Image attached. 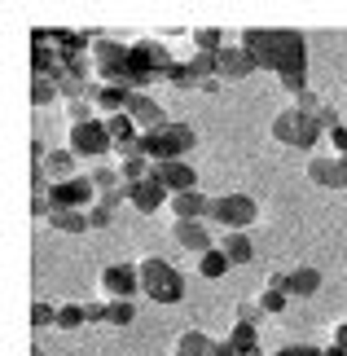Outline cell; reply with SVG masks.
<instances>
[{"label":"cell","mask_w":347,"mask_h":356,"mask_svg":"<svg viewBox=\"0 0 347 356\" xmlns=\"http://www.w3.org/2000/svg\"><path fill=\"white\" fill-rule=\"evenodd\" d=\"M193 145H198V132H193L189 123H168V128H159V132H141V141H136V149H141L150 163L185 159Z\"/></svg>","instance_id":"5"},{"label":"cell","mask_w":347,"mask_h":356,"mask_svg":"<svg viewBox=\"0 0 347 356\" xmlns=\"http://www.w3.org/2000/svg\"><path fill=\"white\" fill-rule=\"evenodd\" d=\"M163 79H168V84H193V75H189V62H172Z\"/></svg>","instance_id":"36"},{"label":"cell","mask_w":347,"mask_h":356,"mask_svg":"<svg viewBox=\"0 0 347 356\" xmlns=\"http://www.w3.org/2000/svg\"><path fill=\"white\" fill-rule=\"evenodd\" d=\"M154 176L172 189V194H189V189H198V172H193V163H189V159L154 163Z\"/></svg>","instance_id":"14"},{"label":"cell","mask_w":347,"mask_h":356,"mask_svg":"<svg viewBox=\"0 0 347 356\" xmlns=\"http://www.w3.org/2000/svg\"><path fill=\"white\" fill-rule=\"evenodd\" d=\"M211 343H216V339H207L202 330H180L172 356H211Z\"/></svg>","instance_id":"20"},{"label":"cell","mask_w":347,"mask_h":356,"mask_svg":"<svg viewBox=\"0 0 347 356\" xmlns=\"http://www.w3.org/2000/svg\"><path fill=\"white\" fill-rule=\"evenodd\" d=\"M49 207L53 211H88V207H97V198H102V194H97V185L88 181V176L84 172H79L75 176V181H62V185H49Z\"/></svg>","instance_id":"9"},{"label":"cell","mask_w":347,"mask_h":356,"mask_svg":"<svg viewBox=\"0 0 347 356\" xmlns=\"http://www.w3.org/2000/svg\"><path fill=\"white\" fill-rule=\"evenodd\" d=\"M110 220H115V211H110V207H102V202L88 207V229H110Z\"/></svg>","instance_id":"35"},{"label":"cell","mask_w":347,"mask_h":356,"mask_svg":"<svg viewBox=\"0 0 347 356\" xmlns=\"http://www.w3.org/2000/svg\"><path fill=\"white\" fill-rule=\"evenodd\" d=\"M220 251L229 255V264L238 268V264H251V255H255V246L246 234H225V242H220Z\"/></svg>","instance_id":"21"},{"label":"cell","mask_w":347,"mask_h":356,"mask_svg":"<svg viewBox=\"0 0 347 356\" xmlns=\"http://www.w3.org/2000/svg\"><path fill=\"white\" fill-rule=\"evenodd\" d=\"M273 356H277V352H273Z\"/></svg>","instance_id":"40"},{"label":"cell","mask_w":347,"mask_h":356,"mask_svg":"<svg viewBox=\"0 0 347 356\" xmlns=\"http://www.w3.org/2000/svg\"><path fill=\"white\" fill-rule=\"evenodd\" d=\"M136 268H141V295H150L154 304H180L185 299V277L168 264L163 255H145L136 259Z\"/></svg>","instance_id":"4"},{"label":"cell","mask_w":347,"mask_h":356,"mask_svg":"<svg viewBox=\"0 0 347 356\" xmlns=\"http://www.w3.org/2000/svg\"><path fill=\"white\" fill-rule=\"evenodd\" d=\"M106 312H110L106 299H88V304H84V321L88 325H106Z\"/></svg>","instance_id":"34"},{"label":"cell","mask_w":347,"mask_h":356,"mask_svg":"<svg viewBox=\"0 0 347 356\" xmlns=\"http://www.w3.org/2000/svg\"><path fill=\"white\" fill-rule=\"evenodd\" d=\"M316 291H321V273H316L312 264H295V268L286 273V295L290 299H308Z\"/></svg>","instance_id":"17"},{"label":"cell","mask_w":347,"mask_h":356,"mask_svg":"<svg viewBox=\"0 0 347 356\" xmlns=\"http://www.w3.org/2000/svg\"><path fill=\"white\" fill-rule=\"evenodd\" d=\"M58 84H53V79H35V84H31V106H45V102H53V97H58Z\"/></svg>","instance_id":"33"},{"label":"cell","mask_w":347,"mask_h":356,"mask_svg":"<svg viewBox=\"0 0 347 356\" xmlns=\"http://www.w3.org/2000/svg\"><path fill=\"white\" fill-rule=\"evenodd\" d=\"M207 220L225 234H246L259 220V202L251 194H216L211 207H207Z\"/></svg>","instance_id":"6"},{"label":"cell","mask_w":347,"mask_h":356,"mask_svg":"<svg viewBox=\"0 0 347 356\" xmlns=\"http://www.w3.org/2000/svg\"><path fill=\"white\" fill-rule=\"evenodd\" d=\"M176 58L168 53V44L163 40H150V35H141V40H128V84L141 92L150 79H163L168 75V66H172Z\"/></svg>","instance_id":"2"},{"label":"cell","mask_w":347,"mask_h":356,"mask_svg":"<svg viewBox=\"0 0 347 356\" xmlns=\"http://www.w3.org/2000/svg\"><path fill=\"white\" fill-rule=\"evenodd\" d=\"M106 304H110L106 325H132V317H136V304H132V299H106Z\"/></svg>","instance_id":"29"},{"label":"cell","mask_w":347,"mask_h":356,"mask_svg":"<svg viewBox=\"0 0 347 356\" xmlns=\"http://www.w3.org/2000/svg\"><path fill=\"white\" fill-rule=\"evenodd\" d=\"M216 62H220V79H233V84H238V79H251L255 71H259V62H255V53L242 44H225L216 53Z\"/></svg>","instance_id":"11"},{"label":"cell","mask_w":347,"mask_h":356,"mask_svg":"<svg viewBox=\"0 0 347 356\" xmlns=\"http://www.w3.org/2000/svg\"><path fill=\"white\" fill-rule=\"evenodd\" d=\"M233 264H229V255L220 251V246H211L207 255H198V277H207V282H216V277H225Z\"/></svg>","instance_id":"24"},{"label":"cell","mask_w":347,"mask_h":356,"mask_svg":"<svg viewBox=\"0 0 347 356\" xmlns=\"http://www.w3.org/2000/svg\"><path fill=\"white\" fill-rule=\"evenodd\" d=\"M154 172V163H150L141 149L136 154H128V159H119V176H123V185H136V181H145V176Z\"/></svg>","instance_id":"23"},{"label":"cell","mask_w":347,"mask_h":356,"mask_svg":"<svg viewBox=\"0 0 347 356\" xmlns=\"http://www.w3.org/2000/svg\"><path fill=\"white\" fill-rule=\"evenodd\" d=\"M330 343H334V348H343V352H347V321H339L334 330H330Z\"/></svg>","instance_id":"38"},{"label":"cell","mask_w":347,"mask_h":356,"mask_svg":"<svg viewBox=\"0 0 347 356\" xmlns=\"http://www.w3.org/2000/svg\"><path fill=\"white\" fill-rule=\"evenodd\" d=\"M66 149H71L75 159H106L110 149H115V141H110V132H106V119L92 115L84 123H71V128H66Z\"/></svg>","instance_id":"8"},{"label":"cell","mask_w":347,"mask_h":356,"mask_svg":"<svg viewBox=\"0 0 347 356\" xmlns=\"http://www.w3.org/2000/svg\"><path fill=\"white\" fill-rule=\"evenodd\" d=\"M75 325H88L84 304H58V330H75Z\"/></svg>","instance_id":"31"},{"label":"cell","mask_w":347,"mask_h":356,"mask_svg":"<svg viewBox=\"0 0 347 356\" xmlns=\"http://www.w3.org/2000/svg\"><path fill=\"white\" fill-rule=\"evenodd\" d=\"M49 225L62 229V234H84V229H88V211H53Z\"/></svg>","instance_id":"27"},{"label":"cell","mask_w":347,"mask_h":356,"mask_svg":"<svg viewBox=\"0 0 347 356\" xmlns=\"http://www.w3.org/2000/svg\"><path fill=\"white\" fill-rule=\"evenodd\" d=\"M242 44L255 53L259 71H273L295 97L308 92V40L290 26H251L242 31Z\"/></svg>","instance_id":"1"},{"label":"cell","mask_w":347,"mask_h":356,"mask_svg":"<svg viewBox=\"0 0 347 356\" xmlns=\"http://www.w3.org/2000/svg\"><path fill=\"white\" fill-rule=\"evenodd\" d=\"M321 119L312 111H303V106H286V111L273 115V141H282L290 149H316L321 141Z\"/></svg>","instance_id":"3"},{"label":"cell","mask_w":347,"mask_h":356,"mask_svg":"<svg viewBox=\"0 0 347 356\" xmlns=\"http://www.w3.org/2000/svg\"><path fill=\"white\" fill-rule=\"evenodd\" d=\"M308 176H312V185L347 189V159H339V154H316V159H308Z\"/></svg>","instance_id":"13"},{"label":"cell","mask_w":347,"mask_h":356,"mask_svg":"<svg viewBox=\"0 0 347 356\" xmlns=\"http://www.w3.org/2000/svg\"><path fill=\"white\" fill-rule=\"evenodd\" d=\"M88 62H92L97 84H128V44H123V40L97 35Z\"/></svg>","instance_id":"7"},{"label":"cell","mask_w":347,"mask_h":356,"mask_svg":"<svg viewBox=\"0 0 347 356\" xmlns=\"http://www.w3.org/2000/svg\"><path fill=\"white\" fill-rule=\"evenodd\" d=\"M172 216L176 220H207V207H211V198L198 194V189H189V194H172Z\"/></svg>","instance_id":"18"},{"label":"cell","mask_w":347,"mask_h":356,"mask_svg":"<svg viewBox=\"0 0 347 356\" xmlns=\"http://www.w3.org/2000/svg\"><path fill=\"white\" fill-rule=\"evenodd\" d=\"M255 304L264 308V317H277V312H286L290 295H286V291H273V286H264V291L255 295Z\"/></svg>","instance_id":"28"},{"label":"cell","mask_w":347,"mask_h":356,"mask_svg":"<svg viewBox=\"0 0 347 356\" xmlns=\"http://www.w3.org/2000/svg\"><path fill=\"white\" fill-rule=\"evenodd\" d=\"M45 325H58V308L49 299H35L31 304V330H45Z\"/></svg>","instance_id":"30"},{"label":"cell","mask_w":347,"mask_h":356,"mask_svg":"<svg viewBox=\"0 0 347 356\" xmlns=\"http://www.w3.org/2000/svg\"><path fill=\"white\" fill-rule=\"evenodd\" d=\"M211 356H238V348H233L229 339H216V343H211Z\"/></svg>","instance_id":"39"},{"label":"cell","mask_w":347,"mask_h":356,"mask_svg":"<svg viewBox=\"0 0 347 356\" xmlns=\"http://www.w3.org/2000/svg\"><path fill=\"white\" fill-rule=\"evenodd\" d=\"M128 115H132V123H136L141 132H159V128H168V123H172L168 111H163V106L150 97V92H136L132 106H128Z\"/></svg>","instance_id":"16"},{"label":"cell","mask_w":347,"mask_h":356,"mask_svg":"<svg viewBox=\"0 0 347 356\" xmlns=\"http://www.w3.org/2000/svg\"><path fill=\"white\" fill-rule=\"evenodd\" d=\"M233 348H238V356H251L259 352V325H242V321H233V330L225 334Z\"/></svg>","instance_id":"22"},{"label":"cell","mask_w":347,"mask_h":356,"mask_svg":"<svg viewBox=\"0 0 347 356\" xmlns=\"http://www.w3.org/2000/svg\"><path fill=\"white\" fill-rule=\"evenodd\" d=\"M128 202H132V207L141 211V216H154V211L163 207V202H172V189L163 185L159 176H154V172H150L145 181H136V185H128Z\"/></svg>","instance_id":"12"},{"label":"cell","mask_w":347,"mask_h":356,"mask_svg":"<svg viewBox=\"0 0 347 356\" xmlns=\"http://www.w3.org/2000/svg\"><path fill=\"white\" fill-rule=\"evenodd\" d=\"M75 163H79V159H75V154H71V149H66V145H62V149H49V159H45V172H49V185H62V181H75V176H79V172H75Z\"/></svg>","instance_id":"19"},{"label":"cell","mask_w":347,"mask_h":356,"mask_svg":"<svg viewBox=\"0 0 347 356\" xmlns=\"http://www.w3.org/2000/svg\"><path fill=\"white\" fill-rule=\"evenodd\" d=\"M88 181L97 185V194L123 189V176H119V168H115V163H102V168H92V172H88Z\"/></svg>","instance_id":"26"},{"label":"cell","mask_w":347,"mask_h":356,"mask_svg":"<svg viewBox=\"0 0 347 356\" xmlns=\"http://www.w3.org/2000/svg\"><path fill=\"white\" fill-rule=\"evenodd\" d=\"M233 321H242V325H259V321H264V308L255 304V299H242L238 312H233Z\"/></svg>","instance_id":"32"},{"label":"cell","mask_w":347,"mask_h":356,"mask_svg":"<svg viewBox=\"0 0 347 356\" xmlns=\"http://www.w3.org/2000/svg\"><path fill=\"white\" fill-rule=\"evenodd\" d=\"M277 356H325V348H312V343H286Z\"/></svg>","instance_id":"37"},{"label":"cell","mask_w":347,"mask_h":356,"mask_svg":"<svg viewBox=\"0 0 347 356\" xmlns=\"http://www.w3.org/2000/svg\"><path fill=\"white\" fill-rule=\"evenodd\" d=\"M189 44H193V53H220V49H225V35H220L216 26H193Z\"/></svg>","instance_id":"25"},{"label":"cell","mask_w":347,"mask_h":356,"mask_svg":"<svg viewBox=\"0 0 347 356\" xmlns=\"http://www.w3.org/2000/svg\"><path fill=\"white\" fill-rule=\"evenodd\" d=\"M141 295V268L136 264H106L102 268V299H136Z\"/></svg>","instance_id":"10"},{"label":"cell","mask_w":347,"mask_h":356,"mask_svg":"<svg viewBox=\"0 0 347 356\" xmlns=\"http://www.w3.org/2000/svg\"><path fill=\"white\" fill-rule=\"evenodd\" d=\"M172 238H176V246H185L193 255H207L211 246H220V242H211V229L202 220H172Z\"/></svg>","instance_id":"15"}]
</instances>
